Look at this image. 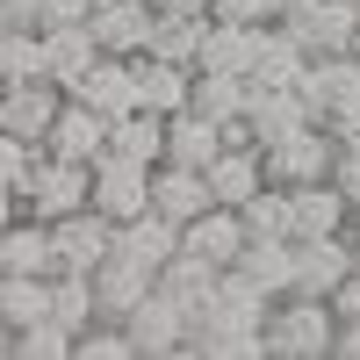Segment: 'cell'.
<instances>
[{"mask_svg": "<svg viewBox=\"0 0 360 360\" xmlns=\"http://www.w3.org/2000/svg\"><path fill=\"white\" fill-rule=\"evenodd\" d=\"M0 29H44V0H0Z\"/></svg>", "mask_w": 360, "mask_h": 360, "instance_id": "8d00e7d4", "label": "cell"}, {"mask_svg": "<svg viewBox=\"0 0 360 360\" xmlns=\"http://www.w3.org/2000/svg\"><path fill=\"white\" fill-rule=\"evenodd\" d=\"M123 324H130V339H137L144 360H166V353H188L195 346V310L180 303V295H166V288H152Z\"/></svg>", "mask_w": 360, "mask_h": 360, "instance_id": "5b68a950", "label": "cell"}, {"mask_svg": "<svg viewBox=\"0 0 360 360\" xmlns=\"http://www.w3.org/2000/svg\"><path fill=\"white\" fill-rule=\"evenodd\" d=\"M295 86H303V101H310V115H317V123H332L339 108H353V101H360V51L310 58V72L295 79Z\"/></svg>", "mask_w": 360, "mask_h": 360, "instance_id": "30bf717a", "label": "cell"}, {"mask_svg": "<svg viewBox=\"0 0 360 360\" xmlns=\"http://www.w3.org/2000/svg\"><path fill=\"white\" fill-rule=\"evenodd\" d=\"M152 173L159 166H144V159H123V152H101L94 159V209L115 224H130L152 209Z\"/></svg>", "mask_w": 360, "mask_h": 360, "instance_id": "8992f818", "label": "cell"}, {"mask_svg": "<svg viewBox=\"0 0 360 360\" xmlns=\"http://www.w3.org/2000/svg\"><path fill=\"white\" fill-rule=\"evenodd\" d=\"M0 274H58V231L44 217L0 224Z\"/></svg>", "mask_w": 360, "mask_h": 360, "instance_id": "8fae6325", "label": "cell"}, {"mask_svg": "<svg viewBox=\"0 0 360 360\" xmlns=\"http://www.w3.org/2000/svg\"><path fill=\"white\" fill-rule=\"evenodd\" d=\"M209 188H217V202L245 209L259 188H274V180H266V152L259 144H224V152L209 159Z\"/></svg>", "mask_w": 360, "mask_h": 360, "instance_id": "e0dca14e", "label": "cell"}, {"mask_svg": "<svg viewBox=\"0 0 360 360\" xmlns=\"http://www.w3.org/2000/svg\"><path fill=\"white\" fill-rule=\"evenodd\" d=\"M152 209L159 217H173V224H195L202 209H217V188H209V166H159L152 173Z\"/></svg>", "mask_w": 360, "mask_h": 360, "instance_id": "5bb4252c", "label": "cell"}, {"mask_svg": "<svg viewBox=\"0 0 360 360\" xmlns=\"http://www.w3.org/2000/svg\"><path fill=\"white\" fill-rule=\"evenodd\" d=\"M266 310H274V295H266L245 266H224L217 288H209L202 310H195V332H266Z\"/></svg>", "mask_w": 360, "mask_h": 360, "instance_id": "7a4b0ae2", "label": "cell"}, {"mask_svg": "<svg viewBox=\"0 0 360 360\" xmlns=\"http://www.w3.org/2000/svg\"><path fill=\"white\" fill-rule=\"evenodd\" d=\"M123 252H130V259H144V266L159 274V266L180 252V224H173V217H159V209H144V217H130V224H123Z\"/></svg>", "mask_w": 360, "mask_h": 360, "instance_id": "83f0119b", "label": "cell"}, {"mask_svg": "<svg viewBox=\"0 0 360 360\" xmlns=\"http://www.w3.org/2000/svg\"><path fill=\"white\" fill-rule=\"evenodd\" d=\"M332 353H346V360H360V324H339V346Z\"/></svg>", "mask_w": 360, "mask_h": 360, "instance_id": "60d3db41", "label": "cell"}, {"mask_svg": "<svg viewBox=\"0 0 360 360\" xmlns=\"http://www.w3.org/2000/svg\"><path fill=\"white\" fill-rule=\"evenodd\" d=\"M295 195V238H324V231H353V202L339 180H310V188H288Z\"/></svg>", "mask_w": 360, "mask_h": 360, "instance_id": "cb8c5ba5", "label": "cell"}, {"mask_svg": "<svg viewBox=\"0 0 360 360\" xmlns=\"http://www.w3.org/2000/svg\"><path fill=\"white\" fill-rule=\"evenodd\" d=\"M353 51H360V44H353Z\"/></svg>", "mask_w": 360, "mask_h": 360, "instance_id": "f6af8a7d", "label": "cell"}, {"mask_svg": "<svg viewBox=\"0 0 360 360\" xmlns=\"http://www.w3.org/2000/svg\"><path fill=\"white\" fill-rule=\"evenodd\" d=\"M8 360H79V332L58 317H37L22 332H8Z\"/></svg>", "mask_w": 360, "mask_h": 360, "instance_id": "f1b7e54d", "label": "cell"}, {"mask_svg": "<svg viewBox=\"0 0 360 360\" xmlns=\"http://www.w3.org/2000/svg\"><path fill=\"white\" fill-rule=\"evenodd\" d=\"M360 266V238L353 231H324V238H295V288L332 295L346 274Z\"/></svg>", "mask_w": 360, "mask_h": 360, "instance_id": "9c48e42d", "label": "cell"}, {"mask_svg": "<svg viewBox=\"0 0 360 360\" xmlns=\"http://www.w3.org/2000/svg\"><path fill=\"white\" fill-rule=\"evenodd\" d=\"M224 123H217V115H202V108H180V115H166V159L173 166H209V159H217L224 152Z\"/></svg>", "mask_w": 360, "mask_h": 360, "instance_id": "603a6c76", "label": "cell"}, {"mask_svg": "<svg viewBox=\"0 0 360 360\" xmlns=\"http://www.w3.org/2000/svg\"><path fill=\"white\" fill-rule=\"evenodd\" d=\"M245 101H252V79H238V72H202V65H195V108H202V115L238 123Z\"/></svg>", "mask_w": 360, "mask_h": 360, "instance_id": "d6a6232c", "label": "cell"}, {"mask_svg": "<svg viewBox=\"0 0 360 360\" xmlns=\"http://www.w3.org/2000/svg\"><path fill=\"white\" fill-rule=\"evenodd\" d=\"M137 94H144V108H159V115L195 108V65L159 58V51H137Z\"/></svg>", "mask_w": 360, "mask_h": 360, "instance_id": "d6986e66", "label": "cell"}, {"mask_svg": "<svg viewBox=\"0 0 360 360\" xmlns=\"http://www.w3.org/2000/svg\"><path fill=\"white\" fill-rule=\"evenodd\" d=\"M79 209H94V166L44 152L37 159V180H29V217L58 224V217H79Z\"/></svg>", "mask_w": 360, "mask_h": 360, "instance_id": "277c9868", "label": "cell"}, {"mask_svg": "<svg viewBox=\"0 0 360 360\" xmlns=\"http://www.w3.org/2000/svg\"><path fill=\"white\" fill-rule=\"evenodd\" d=\"M317 8V0H281V15H310Z\"/></svg>", "mask_w": 360, "mask_h": 360, "instance_id": "b9f144b4", "label": "cell"}, {"mask_svg": "<svg viewBox=\"0 0 360 360\" xmlns=\"http://www.w3.org/2000/svg\"><path fill=\"white\" fill-rule=\"evenodd\" d=\"M238 266H245L266 295H288V288H295V238H252Z\"/></svg>", "mask_w": 360, "mask_h": 360, "instance_id": "4dcf8cb0", "label": "cell"}, {"mask_svg": "<svg viewBox=\"0 0 360 360\" xmlns=\"http://www.w3.org/2000/svg\"><path fill=\"white\" fill-rule=\"evenodd\" d=\"M209 15H217V22H245V29H259V22H281V0H217Z\"/></svg>", "mask_w": 360, "mask_h": 360, "instance_id": "d590c367", "label": "cell"}, {"mask_svg": "<svg viewBox=\"0 0 360 360\" xmlns=\"http://www.w3.org/2000/svg\"><path fill=\"white\" fill-rule=\"evenodd\" d=\"M58 274H94V266L123 245V224L101 217V209H79V217H58Z\"/></svg>", "mask_w": 360, "mask_h": 360, "instance_id": "52a82bcc", "label": "cell"}, {"mask_svg": "<svg viewBox=\"0 0 360 360\" xmlns=\"http://www.w3.org/2000/svg\"><path fill=\"white\" fill-rule=\"evenodd\" d=\"M252 51H259V29L209 15V44H202L195 65H202V72H238V79H252Z\"/></svg>", "mask_w": 360, "mask_h": 360, "instance_id": "d4e9b609", "label": "cell"}, {"mask_svg": "<svg viewBox=\"0 0 360 360\" xmlns=\"http://www.w3.org/2000/svg\"><path fill=\"white\" fill-rule=\"evenodd\" d=\"M332 346H339L332 295H310V288L274 295V310H266V353L274 360H324Z\"/></svg>", "mask_w": 360, "mask_h": 360, "instance_id": "6da1fadb", "label": "cell"}, {"mask_svg": "<svg viewBox=\"0 0 360 360\" xmlns=\"http://www.w3.org/2000/svg\"><path fill=\"white\" fill-rule=\"evenodd\" d=\"M245 224H252V238H295V195L288 188H259L245 202Z\"/></svg>", "mask_w": 360, "mask_h": 360, "instance_id": "e575fe53", "label": "cell"}, {"mask_svg": "<svg viewBox=\"0 0 360 360\" xmlns=\"http://www.w3.org/2000/svg\"><path fill=\"white\" fill-rule=\"evenodd\" d=\"M202 44H209V15H159V29H152V51L180 58V65H195Z\"/></svg>", "mask_w": 360, "mask_h": 360, "instance_id": "836d02e7", "label": "cell"}, {"mask_svg": "<svg viewBox=\"0 0 360 360\" xmlns=\"http://www.w3.org/2000/svg\"><path fill=\"white\" fill-rule=\"evenodd\" d=\"M44 152H58V159H86V166H94V159L108 152V115H101L94 101L65 94V108H58V123H51V144H44Z\"/></svg>", "mask_w": 360, "mask_h": 360, "instance_id": "9a60e30c", "label": "cell"}, {"mask_svg": "<svg viewBox=\"0 0 360 360\" xmlns=\"http://www.w3.org/2000/svg\"><path fill=\"white\" fill-rule=\"evenodd\" d=\"M108 152L123 159H144V166H166V115L159 108H130L108 123Z\"/></svg>", "mask_w": 360, "mask_h": 360, "instance_id": "484cf974", "label": "cell"}, {"mask_svg": "<svg viewBox=\"0 0 360 360\" xmlns=\"http://www.w3.org/2000/svg\"><path fill=\"white\" fill-rule=\"evenodd\" d=\"M217 0H159V15H209Z\"/></svg>", "mask_w": 360, "mask_h": 360, "instance_id": "ab89813d", "label": "cell"}, {"mask_svg": "<svg viewBox=\"0 0 360 360\" xmlns=\"http://www.w3.org/2000/svg\"><path fill=\"white\" fill-rule=\"evenodd\" d=\"M353 238H360V209H353Z\"/></svg>", "mask_w": 360, "mask_h": 360, "instance_id": "7bdbcfd3", "label": "cell"}, {"mask_svg": "<svg viewBox=\"0 0 360 360\" xmlns=\"http://www.w3.org/2000/svg\"><path fill=\"white\" fill-rule=\"evenodd\" d=\"M72 94H79V101H94L108 123H115V115H130V108H144V94H137V58L101 51V58H94V72H86Z\"/></svg>", "mask_w": 360, "mask_h": 360, "instance_id": "2e32d148", "label": "cell"}, {"mask_svg": "<svg viewBox=\"0 0 360 360\" xmlns=\"http://www.w3.org/2000/svg\"><path fill=\"white\" fill-rule=\"evenodd\" d=\"M324 130L339 137V152H360V101H353V108H339V115H332Z\"/></svg>", "mask_w": 360, "mask_h": 360, "instance_id": "74e56055", "label": "cell"}, {"mask_svg": "<svg viewBox=\"0 0 360 360\" xmlns=\"http://www.w3.org/2000/svg\"><path fill=\"white\" fill-rule=\"evenodd\" d=\"M281 22L303 37L310 58H332V51H353L360 44V8H353V0H317L310 15H281Z\"/></svg>", "mask_w": 360, "mask_h": 360, "instance_id": "4fadbf2b", "label": "cell"}, {"mask_svg": "<svg viewBox=\"0 0 360 360\" xmlns=\"http://www.w3.org/2000/svg\"><path fill=\"white\" fill-rule=\"evenodd\" d=\"M332 180L346 188V202L360 209V152H339V166H332Z\"/></svg>", "mask_w": 360, "mask_h": 360, "instance_id": "f35d334b", "label": "cell"}, {"mask_svg": "<svg viewBox=\"0 0 360 360\" xmlns=\"http://www.w3.org/2000/svg\"><path fill=\"white\" fill-rule=\"evenodd\" d=\"M65 108V86L58 79H29V86H0V137H29L51 144V123Z\"/></svg>", "mask_w": 360, "mask_h": 360, "instance_id": "ba28073f", "label": "cell"}, {"mask_svg": "<svg viewBox=\"0 0 360 360\" xmlns=\"http://www.w3.org/2000/svg\"><path fill=\"white\" fill-rule=\"evenodd\" d=\"M44 51H51V79L72 94V86L94 72L101 37H94V22H51V29H44Z\"/></svg>", "mask_w": 360, "mask_h": 360, "instance_id": "44dd1931", "label": "cell"}, {"mask_svg": "<svg viewBox=\"0 0 360 360\" xmlns=\"http://www.w3.org/2000/svg\"><path fill=\"white\" fill-rule=\"evenodd\" d=\"M353 8H360V0H353Z\"/></svg>", "mask_w": 360, "mask_h": 360, "instance_id": "ee69618b", "label": "cell"}, {"mask_svg": "<svg viewBox=\"0 0 360 360\" xmlns=\"http://www.w3.org/2000/svg\"><path fill=\"white\" fill-rule=\"evenodd\" d=\"M152 29H159V0H101V8H94V37L115 58L152 51Z\"/></svg>", "mask_w": 360, "mask_h": 360, "instance_id": "7c38bea8", "label": "cell"}, {"mask_svg": "<svg viewBox=\"0 0 360 360\" xmlns=\"http://www.w3.org/2000/svg\"><path fill=\"white\" fill-rule=\"evenodd\" d=\"M29 79H51L44 29H0V86H29Z\"/></svg>", "mask_w": 360, "mask_h": 360, "instance_id": "4316f807", "label": "cell"}, {"mask_svg": "<svg viewBox=\"0 0 360 360\" xmlns=\"http://www.w3.org/2000/svg\"><path fill=\"white\" fill-rule=\"evenodd\" d=\"M245 123H252V137H259V144H274V137H288V130L317 123V115H310V101H303V86H252Z\"/></svg>", "mask_w": 360, "mask_h": 360, "instance_id": "7402d4cb", "label": "cell"}, {"mask_svg": "<svg viewBox=\"0 0 360 360\" xmlns=\"http://www.w3.org/2000/svg\"><path fill=\"white\" fill-rule=\"evenodd\" d=\"M51 317L72 324V332H86V324L101 317V288H94V274H51Z\"/></svg>", "mask_w": 360, "mask_h": 360, "instance_id": "1f68e13d", "label": "cell"}, {"mask_svg": "<svg viewBox=\"0 0 360 360\" xmlns=\"http://www.w3.org/2000/svg\"><path fill=\"white\" fill-rule=\"evenodd\" d=\"M94 288H101V317H130V310L144 303V295L159 288V274H152L144 259H130L123 245H115V252L94 266Z\"/></svg>", "mask_w": 360, "mask_h": 360, "instance_id": "ffe728a7", "label": "cell"}, {"mask_svg": "<svg viewBox=\"0 0 360 360\" xmlns=\"http://www.w3.org/2000/svg\"><path fill=\"white\" fill-rule=\"evenodd\" d=\"M259 152H266V180H274V188H310V180H332L339 137L324 123H303V130H288L274 144H259Z\"/></svg>", "mask_w": 360, "mask_h": 360, "instance_id": "3957f363", "label": "cell"}, {"mask_svg": "<svg viewBox=\"0 0 360 360\" xmlns=\"http://www.w3.org/2000/svg\"><path fill=\"white\" fill-rule=\"evenodd\" d=\"M310 72V51L288 22H259V51H252V86H295Z\"/></svg>", "mask_w": 360, "mask_h": 360, "instance_id": "ac0fdd59", "label": "cell"}, {"mask_svg": "<svg viewBox=\"0 0 360 360\" xmlns=\"http://www.w3.org/2000/svg\"><path fill=\"white\" fill-rule=\"evenodd\" d=\"M37 317H51V274H0V324L22 332Z\"/></svg>", "mask_w": 360, "mask_h": 360, "instance_id": "f546056e", "label": "cell"}]
</instances>
